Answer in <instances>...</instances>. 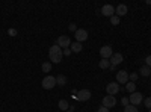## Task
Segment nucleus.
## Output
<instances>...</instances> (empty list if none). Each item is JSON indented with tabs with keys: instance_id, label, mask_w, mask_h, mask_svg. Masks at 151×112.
Segmentation results:
<instances>
[{
	"instance_id": "bb28decb",
	"label": "nucleus",
	"mask_w": 151,
	"mask_h": 112,
	"mask_svg": "<svg viewBox=\"0 0 151 112\" xmlns=\"http://www.w3.org/2000/svg\"><path fill=\"white\" fill-rule=\"evenodd\" d=\"M97 112H109V109H107V108H104V106H100V108L97 109Z\"/></svg>"
},
{
	"instance_id": "39448f33",
	"label": "nucleus",
	"mask_w": 151,
	"mask_h": 112,
	"mask_svg": "<svg viewBox=\"0 0 151 112\" xmlns=\"http://www.w3.org/2000/svg\"><path fill=\"white\" fill-rule=\"evenodd\" d=\"M60 48H68L70 46H71V40H70V36H67V35H62V36H59L58 38V43H56Z\"/></svg>"
},
{
	"instance_id": "a878e982",
	"label": "nucleus",
	"mask_w": 151,
	"mask_h": 112,
	"mask_svg": "<svg viewBox=\"0 0 151 112\" xmlns=\"http://www.w3.org/2000/svg\"><path fill=\"white\" fill-rule=\"evenodd\" d=\"M145 64H147V67L151 68V55H148V56L145 58Z\"/></svg>"
},
{
	"instance_id": "aec40b11",
	"label": "nucleus",
	"mask_w": 151,
	"mask_h": 112,
	"mask_svg": "<svg viewBox=\"0 0 151 112\" xmlns=\"http://www.w3.org/2000/svg\"><path fill=\"white\" fill-rule=\"evenodd\" d=\"M41 70L44 73H50L52 71V62H44V64L41 65Z\"/></svg>"
},
{
	"instance_id": "7ed1b4c3",
	"label": "nucleus",
	"mask_w": 151,
	"mask_h": 112,
	"mask_svg": "<svg viewBox=\"0 0 151 112\" xmlns=\"http://www.w3.org/2000/svg\"><path fill=\"white\" fill-rule=\"evenodd\" d=\"M129 102H130V105L137 106V105H141V103L144 102V95H142L141 92L134 91V92H132V94H130V97H129Z\"/></svg>"
},
{
	"instance_id": "4be33fe9",
	"label": "nucleus",
	"mask_w": 151,
	"mask_h": 112,
	"mask_svg": "<svg viewBox=\"0 0 151 112\" xmlns=\"http://www.w3.org/2000/svg\"><path fill=\"white\" fill-rule=\"evenodd\" d=\"M110 23L113 24V26H116V24H119V17H118V15H113V17H110Z\"/></svg>"
},
{
	"instance_id": "7c9ffc66",
	"label": "nucleus",
	"mask_w": 151,
	"mask_h": 112,
	"mask_svg": "<svg viewBox=\"0 0 151 112\" xmlns=\"http://www.w3.org/2000/svg\"><path fill=\"white\" fill-rule=\"evenodd\" d=\"M65 112H74V111H70V109H68V111H65Z\"/></svg>"
},
{
	"instance_id": "cd10ccee",
	"label": "nucleus",
	"mask_w": 151,
	"mask_h": 112,
	"mask_svg": "<svg viewBox=\"0 0 151 112\" xmlns=\"http://www.w3.org/2000/svg\"><path fill=\"white\" fill-rule=\"evenodd\" d=\"M62 53H64V55H65V56H68V55H71V53H73V52H71V50H70V48H64V52H62Z\"/></svg>"
},
{
	"instance_id": "20e7f679",
	"label": "nucleus",
	"mask_w": 151,
	"mask_h": 112,
	"mask_svg": "<svg viewBox=\"0 0 151 112\" xmlns=\"http://www.w3.org/2000/svg\"><path fill=\"white\" fill-rule=\"evenodd\" d=\"M129 82V73L125 71V70H119L118 73H116V83L119 85V83H122V85H125Z\"/></svg>"
},
{
	"instance_id": "f8f14e48",
	"label": "nucleus",
	"mask_w": 151,
	"mask_h": 112,
	"mask_svg": "<svg viewBox=\"0 0 151 112\" xmlns=\"http://www.w3.org/2000/svg\"><path fill=\"white\" fill-rule=\"evenodd\" d=\"M124 61V58H122V55L121 53H113L112 55V58H110V65H119L121 62Z\"/></svg>"
},
{
	"instance_id": "b1692460",
	"label": "nucleus",
	"mask_w": 151,
	"mask_h": 112,
	"mask_svg": "<svg viewBox=\"0 0 151 112\" xmlns=\"http://www.w3.org/2000/svg\"><path fill=\"white\" fill-rule=\"evenodd\" d=\"M144 105L147 106V109H151V97H147V98H144Z\"/></svg>"
},
{
	"instance_id": "2eb2a0df",
	"label": "nucleus",
	"mask_w": 151,
	"mask_h": 112,
	"mask_svg": "<svg viewBox=\"0 0 151 112\" xmlns=\"http://www.w3.org/2000/svg\"><path fill=\"white\" fill-rule=\"evenodd\" d=\"M56 85H60V86L67 85V77L64 76V74H59V76L56 77Z\"/></svg>"
},
{
	"instance_id": "423d86ee",
	"label": "nucleus",
	"mask_w": 151,
	"mask_h": 112,
	"mask_svg": "<svg viewBox=\"0 0 151 112\" xmlns=\"http://www.w3.org/2000/svg\"><path fill=\"white\" fill-rule=\"evenodd\" d=\"M116 105V98L113 97V95H106V97H103V105L101 106H104V108H107V109H110V108H113Z\"/></svg>"
},
{
	"instance_id": "a211bd4d",
	"label": "nucleus",
	"mask_w": 151,
	"mask_h": 112,
	"mask_svg": "<svg viewBox=\"0 0 151 112\" xmlns=\"http://www.w3.org/2000/svg\"><path fill=\"white\" fill-rule=\"evenodd\" d=\"M98 65H100V68H101V70H106V68L110 67V61L109 59H101V61L98 62Z\"/></svg>"
},
{
	"instance_id": "9d476101",
	"label": "nucleus",
	"mask_w": 151,
	"mask_h": 112,
	"mask_svg": "<svg viewBox=\"0 0 151 112\" xmlns=\"http://www.w3.org/2000/svg\"><path fill=\"white\" fill-rule=\"evenodd\" d=\"M100 12H101V14H103L104 17H109V18H110V17L115 15V8H113L112 5H104Z\"/></svg>"
},
{
	"instance_id": "0eeeda50",
	"label": "nucleus",
	"mask_w": 151,
	"mask_h": 112,
	"mask_svg": "<svg viewBox=\"0 0 151 112\" xmlns=\"http://www.w3.org/2000/svg\"><path fill=\"white\" fill-rule=\"evenodd\" d=\"M106 91H107L109 95H115V94L119 92V85L116 82H110V83L106 85Z\"/></svg>"
},
{
	"instance_id": "9b49d317",
	"label": "nucleus",
	"mask_w": 151,
	"mask_h": 112,
	"mask_svg": "<svg viewBox=\"0 0 151 112\" xmlns=\"http://www.w3.org/2000/svg\"><path fill=\"white\" fill-rule=\"evenodd\" d=\"M77 100H80V102H86V100H89L91 98V91L89 90H80L79 92H77Z\"/></svg>"
},
{
	"instance_id": "6ab92c4d",
	"label": "nucleus",
	"mask_w": 151,
	"mask_h": 112,
	"mask_svg": "<svg viewBox=\"0 0 151 112\" xmlns=\"http://www.w3.org/2000/svg\"><path fill=\"white\" fill-rule=\"evenodd\" d=\"M58 106H59V109H62L64 112L70 109V105H68V102H67V100H60V102L58 103Z\"/></svg>"
},
{
	"instance_id": "1a4fd4ad",
	"label": "nucleus",
	"mask_w": 151,
	"mask_h": 112,
	"mask_svg": "<svg viewBox=\"0 0 151 112\" xmlns=\"http://www.w3.org/2000/svg\"><path fill=\"white\" fill-rule=\"evenodd\" d=\"M88 40V30L86 29H77L76 30V41L77 43H83Z\"/></svg>"
},
{
	"instance_id": "6e6552de",
	"label": "nucleus",
	"mask_w": 151,
	"mask_h": 112,
	"mask_svg": "<svg viewBox=\"0 0 151 112\" xmlns=\"http://www.w3.org/2000/svg\"><path fill=\"white\" fill-rule=\"evenodd\" d=\"M112 55H113V50L110 46H103L100 48V56H101V59H109V58H112Z\"/></svg>"
},
{
	"instance_id": "ddd939ff",
	"label": "nucleus",
	"mask_w": 151,
	"mask_h": 112,
	"mask_svg": "<svg viewBox=\"0 0 151 112\" xmlns=\"http://www.w3.org/2000/svg\"><path fill=\"white\" fill-rule=\"evenodd\" d=\"M127 6L125 5H118L116 8H115V15H118V17H124L125 14H127Z\"/></svg>"
},
{
	"instance_id": "c85d7f7f",
	"label": "nucleus",
	"mask_w": 151,
	"mask_h": 112,
	"mask_svg": "<svg viewBox=\"0 0 151 112\" xmlns=\"http://www.w3.org/2000/svg\"><path fill=\"white\" fill-rule=\"evenodd\" d=\"M70 30H73V32L77 30V29H76V24H74V23H73V24H70Z\"/></svg>"
},
{
	"instance_id": "dca6fc26",
	"label": "nucleus",
	"mask_w": 151,
	"mask_h": 112,
	"mask_svg": "<svg viewBox=\"0 0 151 112\" xmlns=\"http://www.w3.org/2000/svg\"><path fill=\"white\" fill-rule=\"evenodd\" d=\"M125 90H127V91H129L130 94H132V92H134V91H136V83H134V82H130V80H129L127 83H125Z\"/></svg>"
},
{
	"instance_id": "412c9836",
	"label": "nucleus",
	"mask_w": 151,
	"mask_h": 112,
	"mask_svg": "<svg viewBox=\"0 0 151 112\" xmlns=\"http://www.w3.org/2000/svg\"><path fill=\"white\" fill-rule=\"evenodd\" d=\"M124 112H139L137 111V106H133V105H129L124 108Z\"/></svg>"
},
{
	"instance_id": "393cba45",
	"label": "nucleus",
	"mask_w": 151,
	"mask_h": 112,
	"mask_svg": "<svg viewBox=\"0 0 151 112\" xmlns=\"http://www.w3.org/2000/svg\"><path fill=\"white\" fill-rule=\"evenodd\" d=\"M121 103H122V106H124V108L130 105V102H129V98H127V97H122V98H121Z\"/></svg>"
},
{
	"instance_id": "f3484780",
	"label": "nucleus",
	"mask_w": 151,
	"mask_h": 112,
	"mask_svg": "<svg viewBox=\"0 0 151 112\" xmlns=\"http://www.w3.org/2000/svg\"><path fill=\"white\" fill-rule=\"evenodd\" d=\"M139 73H141V76H144V77H148L150 74H151V68H150V67H147V65H144V67L139 70Z\"/></svg>"
},
{
	"instance_id": "4468645a",
	"label": "nucleus",
	"mask_w": 151,
	"mask_h": 112,
	"mask_svg": "<svg viewBox=\"0 0 151 112\" xmlns=\"http://www.w3.org/2000/svg\"><path fill=\"white\" fill-rule=\"evenodd\" d=\"M82 43H77V41H74V43H71V46H70V50L73 52V53H80L82 52Z\"/></svg>"
},
{
	"instance_id": "f03ea898",
	"label": "nucleus",
	"mask_w": 151,
	"mask_h": 112,
	"mask_svg": "<svg viewBox=\"0 0 151 112\" xmlns=\"http://www.w3.org/2000/svg\"><path fill=\"white\" fill-rule=\"evenodd\" d=\"M41 85H42V88L44 90H53L55 86H56V77L55 76H45L44 79H42V82H41Z\"/></svg>"
},
{
	"instance_id": "5701e85b",
	"label": "nucleus",
	"mask_w": 151,
	"mask_h": 112,
	"mask_svg": "<svg viewBox=\"0 0 151 112\" xmlns=\"http://www.w3.org/2000/svg\"><path fill=\"white\" fill-rule=\"evenodd\" d=\"M137 77H139V74H137V73H132V74H129V80H130V82H136Z\"/></svg>"
},
{
	"instance_id": "c756f323",
	"label": "nucleus",
	"mask_w": 151,
	"mask_h": 112,
	"mask_svg": "<svg viewBox=\"0 0 151 112\" xmlns=\"http://www.w3.org/2000/svg\"><path fill=\"white\" fill-rule=\"evenodd\" d=\"M9 33H11V35H17V30H14V29H11V30H9Z\"/></svg>"
},
{
	"instance_id": "f257e3e1",
	"label": "nucleus",
	"mask_w": 151,
	"mask_h": 112,
	"mask_svg": "<svg viewBox=\"0 0 151 112\" xmlns=\"http://www.w3.org/2000/svg\"><path fill=\"white\" fill-rule=\"evenodd\" d=\"M48 56H50V61H52L53 64H59L62 61V58H64V53H62V48L58 44H53L48 50Z\"/></svg>"
},
{
	"instance_id": "2f4dec72",
	"label": "nucleus",
	"mask_w": 151,
	"mask_h": 112,
	"mask_svg": "<svg viewBox=\"0 0 151 112\" xmlns=\"http://www.w3.org/2000/svg\"><path fill=\"white\" fill-rule=\"evenodd\" d=\"M150 112H151V109H150Z\"/></svg>"
}]
</instances>
